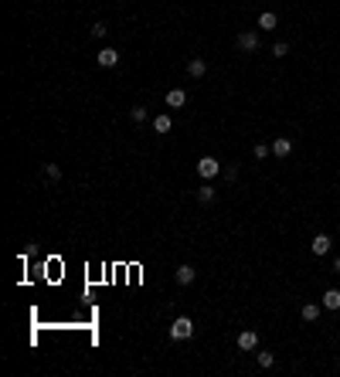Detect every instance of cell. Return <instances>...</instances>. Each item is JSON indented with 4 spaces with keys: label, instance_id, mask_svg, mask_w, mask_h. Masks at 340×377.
Masks as SVG:
<instances>
[{
    "label": "cell",
    "instance_id": "cell-22",
    "mask_svg": "<svg viewBox=\"0 0 340 377\" xmlns=\"http://www.w3.org/2000/svg\"><path fill=\"white\" fill-rule=\"evenodd\" d=\"M221 173H225V180H238V163H231V167H225V170H221Z\"/></svg>",
    "mask_w": 340,
    "mask_h": 377
},
{
    "label": "cell",
    "instance_id": "cell-15",
    "mask_svg": "<svg viewBox=\"0 0 340 377\" xmlns=\"http://www.w3.org/2000/svg\"><path fill=\"white\" fill-rule=\"evenodd\" d=\"M129 119H133V123H147V119H150L147 105H133V109H129Z\"/></svg>",
    "mask_w": 340,
    "mask_h": 377
},
{
    "label": "cell",
    "instance_id": "cell-3",
    "mask_svg": "<svg viewBox=\"0 0 340 377\" xmlns=\"http://www.w3.org/2000/svg\"><path fill=\"white\" fill-rule=\"evenodd\" d=\"M238 51H259V45H262V37H259V31H242V34H238Z\"/></svg>",
    "mask_w": 340,
    "mask_h": 377
},
{
    "label": "cell",
    "instance_id": "cell-10",
    "mask_svg": "<svg viewBox=\"0 0 340 377\" xmlns=\"http://www.w3.org/2000/svg\"><path fill=\"white\" fill-rule=\"evenodd\" d=\"M187 75H191V79H204V75H208V65H204V58H191V65H187Z\"/></svg>",
    "mask_w": 340,
    "mask_h": 377
},
{
    "label": "cell",
    "instance_id": "cell-12",
    "mask_svg": "<svg viewBox=\"0 0 340 377\" xmlns=\"http://www.w3.org/2000/svg\"><path fill=\"white\" fill-rule=\"evenodd\" d=\"M276 24H279V17H276L272 11H262L259 14V27H262V31H276Z\"/></svg>",
    "mask_w": 340,
    "mask_h": 377
},
{
    "label": "cell",
    "instance_id": "cell-1",
    "mask_svg": "<svg viewBox=\"0 0 340 377\" xmlns=\"http://www.w3.org/2000/svg\"><path fill=\"white\" fill-rule=\"evenodd\" d=\"M194 336V320L191 316H177L170 323V340H191Z\"/></svg>",
    "mask_w": 340,
    "mask_h": 377
},
{
    "label": "cell",
    "instance_id": "cell-8",
    "mask_svg": "<svg viewBox=\"0 0 340 377\" xmlns=\"http://www.w3.org/2000/svg\"><path fill=\"white\" fill-rule=\"evenodd\" d=\"M194 279H197V272H194L191 265H181V269L174 272V282H177V286H191Z\"/></svg>",
    "mask_w": 340,
    "mask_h": 377
},
{
    "label": "cell",
    "instance_id": "cell-2",
    "mask_svg": "<svg viewBox=\"0 0 340 377\" xmlns=\"http://www.w3.org/2000/svg\"><path fill=\"white\" fill-rule=\"evenodd\" d=\"M225 170V167H221V163L215 160V157H201V160H197V173H201L204 180H215L218 173Z\"/></svg>",
    "mask_w": 340,
    "mask_h": 377
},
{
    "label": "cell",
    "instance_id": "cell-6",
    "mask_svg": "<svg viewBox=\"0 0 340 377\" xmlns=\"http://www.w3.org/2000/svg\"><path fill=\"white\" fill-rule=\"evenodd\" d=\"M289 153H293V139H289V136H279L276 143H272V157H279V160H286Z\"/></svg>",
    "mask_w": 340,
    "mask_h": 377
},
{
    "label": "cell",
    "instance_id": "cell-19",
    "mask_svg": "<svg viewBox=\"0 0 340 377\" xmlns=\"http://www.w3.org/2000/svg\"><path fill=\"white\" fill-rule=\"evenodd\" d=\"M289 55V45H286V41H276V45H272V58H286Z\"/></svg>",
    "mask_w": 340,
    "mask_h": 377
},
{
    "label": "cell",
    "instance_id": "cell-16",
    "mask_svg": "<svg viewBox=\"0 0 340 377\" xmlns=\"http://www.w3.org/2000/svg\"><path fill=\"white\" fill-rule=\"evenodd\" d=\"M303 320H306V323L320 320V306H317V303H306V306H303Z\"/></svg>",
    "mask_w": 340,
    "mask_h": 377
},
{
    "label": "cell",
    "instance_id": "cell-9",
    "mask_svg": "<svg viewBox=\"0 0 340 377\" xmlns=\"http://www.w3.org/2000/svg\"><path fill=\"white\" fill-rule=\"evenodd\" d=\"M184 102H187V92H184V89H170L167 92V105H170V109H184Z\"/></svg>",
    "mask_w": 340,
    "mask_h": 377
},
{
    "label": "cell",
    "instance_id": "cell-18",
    "mask_svg": "<svg viewBox=\"0 0 340 377\" xmlns=\"http://www.w3.org/2000/svg\"><path fill=\"white\" fill-rule=\"evenodd\" d=\"M255 360H259V367H262V370H269V367L276 364V357H272L269 350H262V354H255Z\"/></svg>",
    "mask_w": 340,
    "mask_h": 377
},
{
    "label": "cell",
    "instance_id": "cell-17",
    "mask_svg": "<svg viewBox=\"0 0 340 377\" xmlns=\"http://www.w3.org/2000/svg\"><path fill=\"white\" fill-rule=\"evenodd\" d=\"M197 201H201V204H211V201H215V187H211V183H204L201 191H197Z\"/></svg>",
    "mask_w": 340,
    "mask_h": 377
},
{
    "label": "cell",
    "instance_id": "cell-5",
    "mask_svg": "<svg viewBox=\"0 0 340 377\" xmlns=\"http://www.w3.org/2000/svg\"><path fill=\"white\" fill-rule=\"evenodd\" d=\"M95 61H99V68H113V65H119V51L116 48H102L95 55Z\"/></svg>",
    "mask_w": 340,
    "mask_h": 377
},
{
    "label": "cell",
    "instance_id": "cell-7",
    "mask_svg": "<svg viewBox=\"0 0 340 377\" xmlns=\"http://www.w3.org/2000/svg\"><path fill=\"white\" fill-rule=\"evenodd\" d=\"M259 347V333L255 330H242L238 333V350H255Z\"/></svg>",
    "mask_w": 340,
    "mask_h": 377
},
{
    "label": "cell",
    "instance_id": "cell-11",
    "mask_svg": "<svg viewBox=\"0 0 340 377\" xmlns=\"http://www.w3.org/2000/svg\"><path fill=\"white\" fill-rule=\"evenodd\" d=\"M320 303H323V309H340V289H327Z\"/></svg>",
    "mask_w": 340,
    "mask_h": 377
},
{
    "label": "cell",
    "instance_id": "cell-14",
    "mask_svg": "<svg viewBox=\"0 0 340 377\" xmlns=\"http://www.w3.org/2000/svg\"><path fill=\"white\" fill-rule=\"evenodd\" d=\"M41 177H45V180H61V167H58V163H45V167H41Z\"/></svg>",
    "mask_w": 340,
    "mask_h": 377
},
{
    "label": "cell",
    "instance_id": "cell-20",
    "mask_svg": "<svg viewBox=\"0 0 340 377\" xmlns=\"http://www.w3.org/2000/svg\"><path fill=\"white\" fill-rule=\"evenodd\" d=\"M252 153H255V160H265V157L272 153V146H265V143H255V149H252Z\"/></svg>",
    "mask_w": 340,
    "mask_h": 377
},
{
    "label": "cell",
    "instance_id": "cell-23",
    "mask_svg": "<svg viewBox=\"0 0 340 377\" xmlns=\"http://www.w3.org/2000/svg\"><path fill=\"white\" fill-rule=\"evenodd\" d=\"M333 272H340V255H337V258H333Z\"/></svg>",
    "mask_w": 340,
    "mask_h": 377
},
{
    "label": "cell",
    "instance_id": "cell-21",
    "mask_svg": "<svg viewBox=\"0 0 340 377\" xmlns=\"http://www.w3.org/2000/svg\"><path fill=\"white\" fill-rule=\"evenodd\" d=\"M106 31H109V27H106L102 21H99V24H92V27H89V34H92V37H106Z\"/></svg>",
    "mask_w": 340,
    "mask_h": 377
},
{
    "label": "cell",
    "instance_id": "cell-13",
    "mask_svg": "<svg viewBox=\"0 0 340 377\" xmlns=\"http://www.w3.org/2000/svg\"><path fill=\"white\" fill-rule=\"evenodd\" d=\"M153 129H157V133H170V129H174V119H170V116H153Z\"/></svg>",
    "mask_w": 340,
    "mask_h": 377
},
{
    "label": "cell",
    "instance_id": "cell-4",
    "mask_svg": "<svg viewBox=\"0 0 340 377\" xmlns=\"http://www.w3.org/2000/svg\"><path fill=\"white\" fill-rule=\"evenodd\" d=\"M330 248H333V238H330V235H323V231L310 241V251H313V255H327Z\"/></svg>",
    "mask_w": 340,
    "mask_h": 377
}]
</instances>
